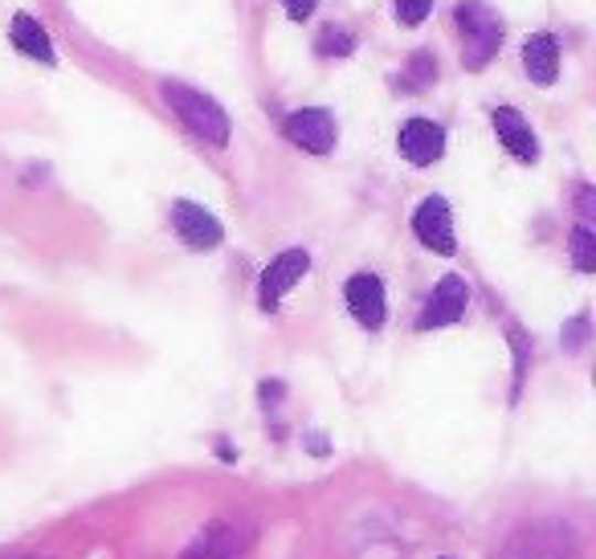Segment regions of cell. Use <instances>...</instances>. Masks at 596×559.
Masks as SVG:
<instances>
[{"mask_svg": "<svg viewBox=\"0 0 596 559\" xmlns=\"http://www.w3.org/2000/svg\"><path fill=\"white\" fill-rule=\"evenodd\" d=\"M9 38L21 54H29L33 62H45V66H54V45H50V33L33 21L29 13H17L13 25H9Z\"/></svg>", "mask_w": 596, "mask_h": 559, "instance_id": "14", "label": "cell"}, {"mask_svg": "<svg viewBox=\"0 0 596 559\" xmlns=\"http://www.w3.org/2000/svg\"><path fill=\"white\" fill-rule=\"evenodd\" d=\"M454 21H458L461 29V66L487 70L490 57L499 54V45H502L499 13H490L482 0H461L458 9H454Z\"/></svg>", "mask_w": 596, "mask_h": 559, "instance_id": "2", "label": "cell"}, {"mask_svg": "<svg viewBox=\"0 0 596 559\" xmlns=\"http://www.w3.org/2000/svg\"><path fill=\"white\" fill-rule=\"evenodd\" d=\"M441 151H446V131H441V123L408 119L405 127H401V156H405L408 164L429 168V164L441 160Z\"/></svg>", "mask_w": 596, "mask_h": 559, "instance_id": "10", "label": "cell"}, {"mask_svg": "<svg viewBox=\"0 0 596 559\" xmlns=\"http://www.w3.org/2000/svg\"><path fill=\"white\" fill-rule=\"evenodd\" d=\"M494 559H581V544L568 523L540 519L511 531V539L499 547Z\"/></svg>", "mask_w": 596, "mask_h": 559, "instance_id": "1", "label": "cell"}, {"mask_svg": "<svg viewBox=\"0 0 596 559\" xmlns=\"http://www.w3.org/2000/svg\"><path fill=\"white\" fill-rule=\"evenodd\" d=\"M413 233L421 238V245H429L434 253H454V217H449L446 197H425L421 209L413 213Z\"/></svg>", "mask_w": 596, "mask_h": 559, "instance_id": "8", "label": "cell"}, {"mask_svg": "<svg viewBox=\"0 0 596 559\" xmlns=\"http://www.w3.org/2000/svg\"><path fill=\"white\" fill-rule=\"evenodd\" d=\"M283 9L290 21H307V17L319 9V0H283Z\"/></svg>", "mask_w": 596, "mask_h": 559, "instance_id": "18", "label": "cell"}, {"mask_svg": "<svg viewBox=\"0 0 596 559\" xmlns=\"http://www.w3.org/2000/svg\"><path fill=\"white\" fill-rule=\"evenodd\" d=\"M572 266L581 270V274H593L596 270V238L588 225H576V233H572Z\"/></svg>", "mask_w": 596, "mask_h": 559, "instance_id": "15", "label": "cell"}, {"mask_svg": "<svg viewBox=\"0 0 596 559\" xmlns=\"http://www.w3.org/2000/svg\"><path fill=\"white\" fill-rule=\"evenodd\" d=\"M523 70H528L531 82L540 86H552L560 74V45L552 33H535V38L523 41Z\"/></svg>", "mask_w": 596, "mask_h": 559, "instance_id": "13", "label": "cell"}, {"mask_svg": "<svg viewBox=\"0 0 596 559\" xmlns=\"http://www.w3.org/2000/svg\"><path fill=\"white\" fill-rule=\"evenodd\" d=\"M286 139L302 151H311V156H327L339 139V127L331 119V110L323 107H307V110H295V115H286Z\"/></svg>", "mask_w": 596, "mask_h": 559, "instance_id": "5", "label": "cell"}, {"mask_svg": "<svg viewBox=\"0 0 596 559\" xmlns=\"http://www.w3.org/2000/svg\"><path fill=\"white\" fill-rule=\"evenodd\" d=\"M163 98H168V107L180 115V123H184L192 135H201L204 144H213V147L230 144V115H225L209 94L192 91L184 82H163Z\"/></svg>", "mask_w": 596, "mask_h": 559, "instance_id": "3", "label": "cell"}, {"mask_svg": "<svg viewBox=\"0 0 596 559\" xmlns=\"http://www.w3.org/2000/svg\"><path fill=\"white\" fill-rule=\"evenodd\" d=\"M307 270H311V257H307V250L278 253L270 266H266V274H262V286H258L262 310H278L283 294L290 291V286H298V278H302Z\"/></svg>", "mask_w": 596, "mask_h": 559, "instance_id": "6", "label": "cell"}, {"mask_svg": "<svg viewBox=\"0 0 596 559\" xmlns=\"http://www.w3.org/2000/svg\"><path fill=\"white\" fill-rule=\"evenodd\" d=\"M466 303H470V291H466V278L458 274H446V278L437 282L434 298L425 303L421 310L417 327L421 331H429V327H449V323H458L466 315Z\"/></svg>", "mask_w": 596, "mask_h": 559, "instance_id": "7", "label": "cell"}, {"mask_svg": "<svg viewBox=\"0 0 596 559\" xmlns=\"http://www.w3.org/2000/svg\"><path fill=\"white\" fill-rule=\"evenodd\" d=\"M396 4V17H401V25H421L429 9H434V0H393Z\"/></svg>", "mask_w": 596, "mask_h": 559, "instance_id": "16", "label": "cell"}, {"mask_svg": "<svg viewBox=\"0 0 596 559\" xmlns=\"http://www.w3.org/2000/svg\"><path fill=\"white\" fill-rule=\"evenodd\" d=\"M494 131H499V139L507 144V151H511L519 164H535V160H540V144H535V135H531V123L523 119L515 107H499V110H494Z\"/></svg>", "mask_w": 596, "mask_h": 559, "instance_id": "12", "label": "cell"}, {"mask_svg": "<svg viewBox=\"0 0 596 559\" xmlns=\"http://www.w3.org/2000/svg\"><path fill=\"white\" fill-rule=\"evenodd\" d=\"M584 335H588V319H584V315H581V319H576V323H572V327H568V331H564V344H568V347H581V344H584Z\"/></svg>", "mask_w": 596, "mask_h": 559, "instance_id": "19", "label": "cell"}, {"mask_svg": "<svg viewBox=\"0 0 596 559\" xmlns=\"http://www.w3.org/2000/svg\"><path fill=\"white\" fill-rule=\"evenodd\" d=\"M348 310L360 327H372V331L384 323V286H380L376 274H355L348 282Z\"/></svg>", "mask_w": 596, "mask_h": 559, "instance_id": "11", "label": "cell"}, {"mask_svg": "<svg viewBox=\"0 0 596 559\" xmlns=\"http://www.w3.org/2000/svg\"><path fill=\"white\" fill-rule=\"evenodd\" d=\"M331 50H336L339 57H343V54H352V38H348V33H339L336 25L327 29L323 38H319V54H331Z\"/></svg>", "mask_w": 596, "mask_h": 559, "instance_id": "17", "label": "cell"}, {"mask_svg": "<svg viewBox=\"0 0 596 559\" xmlns=\"http://www.w3.org/2000/svg\"><path fill=\"white\" fill-rule=\"evenodd\" d=\"M172 229L189 241L192 250H217L221 238H225L217 217L209 213V209H201V204H192V200H177L172 204Z\"/></svg>", "mask_w": 596, "mask_h": 559, "instance_id": "9", "label": "cell"}, {"mask_svg": "<svg viewBox=\"0 0 596 559\" xmlns=\"http://www.w3.org/2000/svg\"><path fill=\"white\" fill-rule=\"evenodd\" d=\"M249 539H254V531H249L245 523L217 519V523H209V527L184 547V556L180 559H233L249 547Z\"/></svg>", "mask_w": 596, "mask_h": 559, "instance_id": "4", "label": "cell"}]
</instances>
